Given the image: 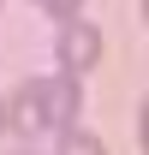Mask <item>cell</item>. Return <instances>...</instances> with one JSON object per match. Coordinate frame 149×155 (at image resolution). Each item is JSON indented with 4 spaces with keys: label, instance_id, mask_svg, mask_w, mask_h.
Instances as JSON below:
<instances>
[{
    "label": "cell",
    "instance_id": "cell-1",
    "mask_svg": "<svg viewBox=\"0 0 149 155\" xmlns=\"http://www.w3.org/2000/svg\"><path fill=\"white\" fill-rule=\"evenodd\" d=\"M30 96H36L42 131H72V119H78V78H36Z\"/></svg>",
    "mask_w": 149,
    "mask_h": 155
},
{
    "label": "cell",
    "instance_id": "cell-2",
    "mask_svg": "<svg viewBox=\"0 0 149 155\" xmlns=\"http://www.w3.org/2000/svg\"><path fill=\"white\" fill-rule=\"evenodd\" d=\"M95 60H101V36H95V24H66V30H60V66L84 72V66H95Z\"/></svg>",
    "mask_w": 149,
    "mask_h": 155
},
{
    "label": "cell",
    "instance_id": "cell-3",
    "mask_svg": "<svg viewBox=\"0 0 149 155\" xmlns=\"http://www.w3.org/2000/svg\"><path fill=\"white\" fill-rule=\"evenodd\" d=\"M6 125H18V131H42V114H36V96H30V84L12 96V107H6Z\"/></svg>",
    "mask_w": 149,
    "mask_h": 155
},
{
    "label": "cell",
    "instance_id": "cell-4",
    "mask_svg": "<svg viewBox=\"0 0 149 155\" xmlns=\"http://www.w3.org/2000/svg\"><path fill=\"white\" fill-rule=\"evenodd\" d=\"M60 155H108V149H101V137H90V131L72 125V131L60 137Z\"/></svg>",
    "mask_w": 149,
    "mask_h": 155
},
{
    "label": "cell",
    "instance_id": "cell-5",
    "mask_svg": "<svg viewBox=\"0 0 149 155\" xmlns=\"http://www.w3.org/2000/svg\"><path fill=\"white\" fill-rule=\"evenodd\" d=\"M42 6H48V12H60V18H72V12L84 6V0H42Z\"/></svg>",
    "mask_w": 149,
    "mask_h": 155
},
{
    "label": "cell",
    "instance_id": "cell-6",
    "mask_svg": "<svg viewBox=\"0 0 149 155\" xmlns=\"http://www.w3.org/2000/svg\"><path fill=\"white\" fill-rule=\"evenodd\" d=\"M0 131H6V101H0Z\"/></svg>",
    "mask_w": 149,
    "mask_h": 155
}]
</instances>
